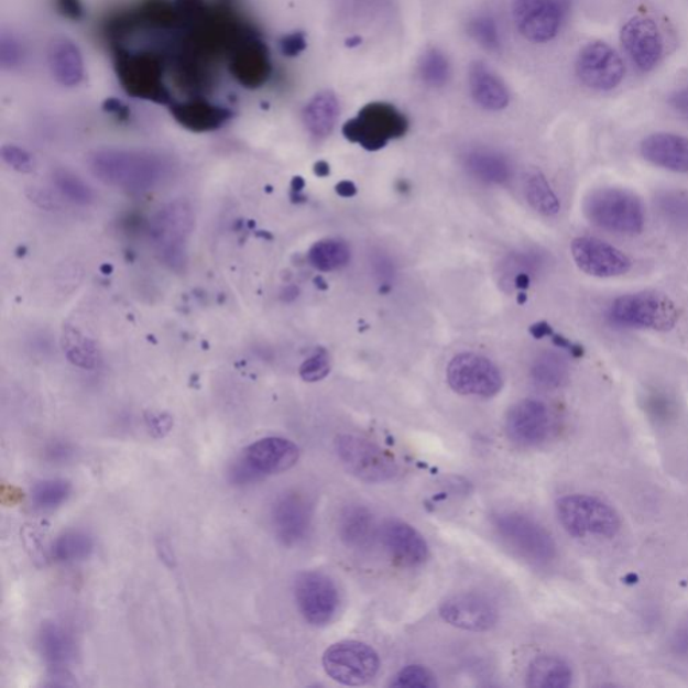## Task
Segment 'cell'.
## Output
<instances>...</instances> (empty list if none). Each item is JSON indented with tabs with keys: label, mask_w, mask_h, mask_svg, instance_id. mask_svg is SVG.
Segmentation results:
<instances>
[{
	"label": "cell",
	"mask_w": 688,
	"mask_h": 688,
	"mask_svg": "<svg viewBox=\"0 0 688 688\" xmlns=\"http://www.w3.org/2000/svg\"><path fill=\"white\" fill-rule=\"evenodd\" d=\"M72 484L64 479H48L36 483L32 490V501L36 509L51 511L68 501Z\"/></svg>",
	"instance_id": "obj_36"
},
{
	"label": "cell",
	"mask_w": 688,
	"mask_h": 688,
	"mask_svg": "<svg viewBox=\"0 0 688 688\" xmlns=\"http://www.w3.org/2000/svg\"><path fill=\"white\" fill-rule=\"evenodd\" d=\"M2 157L10 167L20 173H32L34 170V161L28 151L17 145H4L2 149Z\"/></svg>",
	"instance_id": "obj_45"
},
{
	"label": "cell",
	"mask_w": 688,
	"mask_h": 688,
	"mask_svg": "<svg viewBox=\"0 0 688 688\" xmlns=\"http://www.w3.org/2000/svg\"><path fill=\"white\" fill-rule=\"evenodd\" d=\"M382 544L395 563L405 568H416L429 557L425 538L411 525L401 521H389L381 532Z\"/></svg>",
	"instance_id": "obj_22"
},
{
	"label": "cell",
	"mask_w": 688,
	"mask_h": 688,
	"mask_svg": "<svg viewBox=\"0 0 688 688\" xmlns=\"http://www.w3.org/2000/svg\"><path fill=\"white\" fill-rule=\"evenodd\" d=\"M23 56L21 42L12 33L4 32L0 36V65L3 69H14Z\"/></svg>",
	"instance_id": "obj_44"
},
{
	"label": "cell",
	"mask_w": 688,
	"mask_h": 688,
	"mask_svg": "<svg viewBox=\"0 0 688 688\" xmlns=\"http://www.w3.org/2000/svg\"><path fill=\"white\" fill-rule=\"evenodd\" d=\"M447 379L449 386L461 395L491 398L502 391L501 370L489 358L462 352L448 364Z\"/></svg>",
	"instance_id": "obj_12"
},
{
	"label": "cell",
	"mask_w": 688,
	"mask_h": 688,
	"mask_svg": "<svg viewBox=\"0 0 688 688\" xmlns=\"http://www.w3.org/2000/svg\"><path fill=\"white\" fill-rule=\"evenodd\" d=\"M350 248L343 241L323 240L316 242L308 253L309 263L321 272H332L349 264Z\"/></svg>",
	"instance_id": "obj_34"
},
{
	"label": "cell",
	"mask_w": 688,
	"mask_h": 688,
	"mask_svg": "<svg viewBox=\"0 0 688 688\" xmlns=\"http://www.w3.org/2000/svg\"><path fill=\"white\" fill-rule=\"evenodd\" d=\"M331 361L326 350H316L313 357H309L302 364L301 376L306 382H319L330 374Z\"/></svg>",
	"instance_id": "obj_43"
},
{
	"label": "cell",
	"mask_w": 688,
	"mask_h": 688,
	"mask_svg": "<svg viewBox=\"0 0 688 688\" xmlns=\"http://www.w3.org/2000/svg\"><path fill=\"white\" fill-rule=\"evenodd\" d=\"M532 334L537 339L550 337V335L553 334V328L547 325V323L540 321L532 327Z\"/></svg>",
	"instance_id": "obj_54"
},
{
	"label": "cell",
	"mask_w": 688,
	"mask_h": 688,
	"mask_svg": "<svg viewBox=\"0 0 688 688\" xmlns=\"http://www.w3.org/2000/svg\"><path fill=\"white\" fill-rule=\"evenodd\" d=\"M673 648L677 654H688V620L686 623L681 624L677 633H675Z\"/></svg>",
	"instance_id": "obj_50"
},
{
	"label": "cell",
	"mask_w": 688,
	"mask_h": 688,
	"mask_svg": "<svg viewBox=\"0 0 688 688\" xmlns=\"http://www.w3.org/2000/svg\"><path fill=\"white\" fill-rule=\"evenodd\" d=\"M94 550V539L84 532H68L53 542L51 556L56 563H76L88 558Z\"/></svg>",
	"instance_id": "obj_35"
},
{
	"label": "cell",
	"mask_w": 688,
	"mask_h": 688,
	"mask_svg": "<svg viewBox=\"0 0 688 688\" xmlns=\"http://www.w3.org/2000/svg\"><path fill=\"white\" fill-rule=\"evenodd\" d=\"M440 616L455 629L485 632L496 625L499 612L496 605L485 596L468 592L455 594L444 601Z\"/></svg>",
	"instance_id": "obj_18"
},
{
	"label": "cell",
	"mask_w": 688,
	"mask_h": 688,
	"mask_svg": "<svg viewBox=\"0 0 688 688\" xmlns=\"http://www.w3.org/2000/svg\"><path fill=\"white\" fill-rule=\"evenodd\" d=\"M552 430L549 407L538 400H523L511 407L505 418V432L511 441L523 448L540 446Z\"/></svg>",
	"instance_id": "obj_17"
},
{
	"label": "cell",
	"mask_w": 688,
	"mask_h": 688,
	"mask_svg": "<svg viewBox=\"0 0 688 688\" xmlns=\"http://www.w3.org/2000/svg\"><path fill=\"white\" fill-rule=\"evenodd\" d=\"M571 255L583 273L597 279H612L626 275L632 261L619 248L596 237H578L571 242Z\"/></svg>",
	"instance_id": "obj_16"
},
{
	"label": "cell",
	"mask_w": 688,
	"mask_h": 688,
	"mask_svg": "<svg viewBox=\"0 0 688 688\" xmlns=\"http://www.w3.org/2000/svg\"><path fill=\"white\" fill-rule=\"evenodd\" d=\"M272 525L284 545L295 546L308 537L313 526V507L297 492L279 496L272 507Z\"/></svg>",
	"instance_id": "obj_21"
},
{
	"label": "cell",
	"mask_w": 688,
	"mask_h": 688,
	"mask_svg": "<svg viewBox=\"0 0 688 688\" xmlns=\"http://www.w3.org/2000/svg\"><path fill=\"white\" fill-rule=\"evenodd\" d=\"M339 101L331 90L313 97L303 111L304 124L310 135L323 139L330 135L337 124Z\"/></svg>",
	"instance_id": "obj_29"
},
{
	"label": "cell",
	"mask_w": 688,
	"mask_h": 688,
	"mask_svg": "<svg viewBox=\"0 0 688 688\" xmlns=\"http://www.w3.org/2000/svg\"><path fill=\"white\" fill-rule=\"evenodd\" d=\"M338 458L352 477L367 483H386L398 473L391 455L367 438L343 435L335 441Z\"/></svg>",
	"instance_id": "obj_11"
},
{
	"label": "cell",
	"mask_w": 688,
	"mask_h": 688,
	"mask_svg": "<svg viewBox=\"0 0 688 688\" xmlns=\"http://www.w3.org/2000/svg\"><path fill=\"white\" fill-rule=\"evenodd\" d=\"M47 455L52 461L68 460L72 455V449L68 444H53V446L47 449Z\"/></svg>",
	"instance_id": "obj_51"
},
{
	"label": "cell",
	"mask_w": 688,
	"mask_h": 688,
	"mask_svg": "<svg viewBox=\"0 0 688 688\" xmlns=\"http://www.w3.org/2000/svg\"><path fill=\"white\" fill-rule=\"evenodd\" d=\"M577 76L588 88L607 92L623 81L625 66L619 53L605 42H590L578 54Z\"/></svg>",
	"instance_id": "obj_15"
},
{
	"label": "cell",
	"mask_w": 688,
	"mask_h": 688,
	"mask_svg": "<svg viewBox=\"0 0 688 688\" xmlns=\"http://www.w3.org/2000/svg\"><path fill=\"white\" fill-rule=\"evenodd\" d=\"M89 166L103 184L128 193L150 192L172 173L166 157L143 150L95 151L89 156Z\"/></svg>",
	"instance_id": "obj_1"
},
{
	"label": "cell",
	"mask_w": 688,
	"mask_h": 688,
	"mask_svg": "<svg viewBox=\"0 0 688 688\" xmlns=\"http://www.w3.org/2000/svg\"><path fill=\"white\" fill-rule=\"evenodd\" d=\"M583 210L594 227L609 233L636 236L645 227V210L641 198L623 188L604 187L590 193Z\"/></svg>",
	"instance_id": "obj_4"
},
{
	"label": "cell",
	"mask_w": 688,
	"mask_h": 688,
	"mask_svg": "<svg viewBox=\"0 0 688 688\" xmlns=\"http://www.w3.org/2000/svg\"><path fill=\"white\" fill-rule=\"evenodd\" d=\"M468 81L473 100L487 111H502L509 106L507 87L485 64L473 63L468 73Z\"/></svg>",
	"instance_id": "obj_27"
},
{
	"label": "cell",
	"mask_w": 688,
	"mask_h": 688,
	"mask_svg": "<svg viewBox=\"0 0 688 688\" xmlns=\"http://www.w3.org/2000/svg\"><path fill=\"white\" fill-rule=\"evenodd\" d=\"M523 193L529 206L539 215L546 217L557 216L561 211V203L554 193L545 175L539 172H529L523 179Z\"/></svg>",
	"instance_id": "obj_32"
},
{
	"label": "cell",
	"mask_w": 688,
	"mask_h": 688,
	"mask_svg": "<svg viewBox=\"0 0 688 688\" xmlns=\"http://www.w3.org/2000/svg\"><path fill=\"white\" fill-rule=\"evenodd\" d=\"M315 172L319 176H327L328 174H330V167H328V164L326 162H319L318 164H316Z\"/></svg>",
	"instance_id": "obj_55"
},
{
	"label": "cell",
	"mask_w": 688,
	"mask_h": 688,
	"mask_svg": "<svg viewBox=\"0 0 688 688\" xmlns=\"http://www.w3.org/2000/svg\"><path fill=\"white\" fill-rule=\"evenodd\" d=\"M337 193L339 194L340 197H345V198L354 197L357 194V187L354 186V184H351V182L343 181V182H340V184L337 186Z\"/></svg>",
	"instance_id": "obj_53"
},
{
	"label": "cell",
	"mask_w": 688,
	"mask_h": 688,
	"mask_svg": "<svg viewBox=\"0 0 688 688\" xmlns=\"http://www.w3.org/2000/svg\"><path fill=\"white\" fill-rule=\"evenodd\" d=\"M621 44L638 70L651 72L663 56V36L647 17H635L621 30Z\"/></svg>",
	"instance_id": "obj_19"
},
{
	"label": "cell",
	"mask_w": 688,
	"mask_h": 688,
	"mask_svg": "<svg viewBox=\"0 0 688 688\" xmlns=\"http://www.w3.org/2000/svg\"><path fill=\"white\" fill-rule=\"evenodd\" d=\"M39 644L42 656L53 668L65 667L75 656V641L56 623L42 625Z\"/></svg>",
	"instance_id": "obj_30"
},
{
	"label": "cell",
	"mask_w": 688,
	"mask_h": 688,
	"mask_svg": "<svg viewBox=\"0 0 688 688\" xmlns=\"http://www.w3.org/2000/svg\"><path fill=\"white\" fill-rule=\"evenodd\" d=\"M566 9L565 0H514V21L525 39L544 44L561 30Z\"/></svg>",
	"instance_id": "obj_14"
},
{
	"label": "cell",
	"mask_w": 688,
	"mask_h": 688,
	"mask_svg": "<svg viewBox=\"0 0 688 688\" xmlns=\"http://www.w3.org/2000/svg\"><path fill=\"white\" fill-rule=\"evenodd\" d=\"M170 111L182 127L194 132L218 130L233 116L230 109L203 99L172 102Z\"/></svg>",
	"instance_id": "obj_24"
},
{
	"label": "cell",
	"mask_w": 688,
	"mask_h": 688,
	"mask_svg": "<svg viewBox=\"0 0 688 688\" xmlns=\"http://www.w3.org/2000/svg\"><path fill=\"white\" fill-rule=\"evenodd\" d=\"M645 161L677 174H688V138L677 133L657 132L641 144Z\"/></svg>",
	"instance_id": "obj_23"
},
{
	"label": "cell",
	"mask_w": 688,
	"mask_h": 688,
	"mask_svg": "<svg viewBox=\"0 0 688 688\" xmlns=\"http://www.w3.org/2000/svg\"><path fill=\"white\" fill-rule=\"evenodd\" d=\"M301 449L283 437H265L249 446L230 470L233 483L247 484L266 474L282 473L296 466Z\"/></svg>",
	"instance_id": "obj_6"
},
{
	"label": "cell",
	"mask_w": 688,
	"mask_h": 688,
	"mask_svg": "<svg viewBox=\"0 0 688 688\" xmlns=\"http://www.w3.org/2000/svg\"><path fill=\"white\" fill-rule=\"evenodd\" d=\"M194 212L185 200H175L156 212L150 237L164 264L178 271L186 265V247L194 229Z\"/></svg>",
	"instance_id": "obj_7"
},
{
	"label": "cell",
	"mask_w": 688,
	"mask_h": 688,
	"mask_svg": "<svg viewBox=\"0 0 688 688\" xmlns=\"http://www.w3.org/2000/svg\"><path fill=\"white\" fill-rule=\"evenodd\" d=\"M574 684V671L563 657H535L527 671V686L533 688H568Z\"/></svg>",
	"instance_id": "obj_28"
},
{
	"label": "cell",
	"mask_w": 688,
	"mask_h": 688,
	"mask_svg": "<svg viewBox=\"0 0 688 688\" xmlns=\"http://www.w3.org/2000/svg\"><path fill=\"white\" fill-rule=\"evenodd\" d=\"M103 109H106V111L109 113L119 116L120 119H125L128 113H130L124 103L116 99H109L103 102Z\"/></svg>",
	"instance_id": "obj_52"
},
{
	"label": "cell",
	"mask_w": 688,
	"mask_h": 688,
	"mask_svg": "<svg viewBox=\"0 0 688 688\" xmlns=\"http://www.w3.org/2000/svg\"><path fill=\"white\" fill-rule=\"evenodd\" d=\"M66 339V354H68L70 361L77 367L84 369H92L96 362V351L92 343L80 332L68 331L65 335Z\"/></svg>",
	"instance_id": "obj_41"
},
{
	"label": "cell",
	"mask_w": 688,
	"mask_h": 688,
	"mask_svg": "<svg viewBox=\"0 0 688 688\" xmlns=\"http://www.w3.org/2000/svg\"><path fill=\"white\" fill-rule=\"evenodd\" d=\"M47 63L52 76L64 87H76L84 80L85 68L80 48L65 36H56L47 48Z\"/></svg>",
	"instance_id": "obj_25"
},
{
	"label": "cell",
	"mask_w": 688,
	"mask_h": 688,
	"mask_svg": "<svg viewBox=\"0 0 688 688\" xmlns=\"http://www.w3.org/2000/svg\"><path fill=\"white\" fill-rule=\"evenodd\" d=\"M668 103L680 118L688 121V87L675 90V92L669 96Z\"/></svg>",
	"instance_id": "obj_48"
},
{
	"label": "cell",
	"mask_w": 688,
	"mask_h": 688,
	"mask_svg": "<svg viewBox=\"0 0 688 688\" xmlns=\"http://www.w3.org/2000/svg\"><path fill=\"white\" fill-rule=\"evenodd\" d=\"M568 363L556 352H545L533 363L532 379L535 385L547 389V391L561 387L568 381Z\"/></svg>",
	"instance_id": "obj_33"
},
{
	"label": "cell",
	"mask_w": 688,
	"mask_h": 688,
	"mask_svg": "<svg viewBox=\"0 0 688 688\" xmlns=\"http://www.w3.org/2000/svg\"><path fill=\"white\" fill-rule=\"evenodd\" d=\"M493 526L505 544L527 561L547 565L556 559V540L532 517L520 513L501 514L493 520Z\"/></svg>",
	"instance_id": "obj_9"
},
{
	"label": "cell",
	"mask_w": 688,
	"mask_h": 688,
	"mask_svg": "<svg viewBox=\"0 0 688 688\" xmlns=\"http://www.w3.org/2000/svg\"><path fill=\"white\" fill-rule=\"evenodd\" d=\"M466 166L474 178L485 184L501 185L511 176V166L507 160L498 152L477 150L466 157Z\"/></svg>",
	"instance_id": "obj_31"
},
{
	"label": "cell",
	"mask_w": 688,
	"mask_h": 688,
	"mask_svg": "<svg viewBox=\"0 0 688 688\" xmlns=\"http://www.w3.org/2000/svg\"><path fill=\"white\" fill-rule=\"evenodd\" d=\"M468 34L485 51L498 53L502 48V36L499 26L491 15L480 14L468 22Z\"/></svg>",
	"instance_id": "obj_39"
},
{
	"label": "cell",
	"mask_w": 688,
	"mask_h": 688,
	"mask_svg": "<svg viewBox=\"0 0 688 688\" xmlns=\"http://www.w3.org/2000/svg\"><path fill=\"white\" fill-rule=\"evenodd\" d=\"M647 407L655 416H666L669 412V401L666 395L654 392L648 395Z\"/></svg>",
	"instance_id": "obj_49"
},
{
	"label": "cell",
	"mask_w": 688,
	"mask_h": 688,
	"mask_svg": "<svg viewBox=\"0 0 688 688\" xmlns=\"http://www.w3.org/2000/svg\"><path fill=\"white\" fill-rule=\"evenodd\" d=\"M295 597L303 618L310 625L325 626L337 616L339 590L331 578L320 571H306L298 576Z\"/></svg>",
	"instance_id": "obj_13"
},
{
	"label": "cell",
	"mask_w": 688,
	"mask_h": 688,
	"mask_svg": "<svg viewBox=\"0 0 688 688\" xmlns=\"http://www.w3.org/2000/svg\"><path fill=\"white\" fill-rule=\"evenodd\" d=\"M556 513L565 532L575 538L611 539L621 529L618 511L602 499L587 493H570L559 498Z\"/></svg>",
	"instance_id": "obj_2"
},
{
	"label": "cell",
	"mask_w": 688,
	"mask_h": 688,
	"mask_svg": "<svg viewBox=\"0 0 688 688\" xmlns=\"http://www.w3.org/2000/svg\"><path fill=\"white\" fill-rule=\"evenodd\" d=\"M229 70L243 88L263 87L272 75L270 48L258 35L248 36L231 51Z\"/></svg>",
	"instance_id": "obj_20"
},
{
	"label": "cell",
	"mask_w": 688,
	"mask_h": 688,
	"mask_svg": "<svg viewBox=\"0 0 688 688\" xmlns=\"http://www.w3.org/2000/svg\"><path fill=\"white\" fill-rule=\"evenodd\" d=\"M380 665L375 649L357 641L335 643L323 655V667L328 677L345 686L370 684L379 674Z\"/></svg>",
	"instance_id": "obj_10"
},
{
	"label": "cell",
	"mask_w": 688,
	"mask_h": 688,
	"mask_svg": "<svg viewBox=\"0 0 688 688\" xmlns=\"http://www.w3.org/2000/svg\"><path fill=\"white\" fill-rule=\"evenodd\" d=\"M279 47L285 57H297L306 51L307 36L303 32L290 33L279 41Z\"/></svg>",
	"instance_id": "obj_46"
},
{
	"label": "cell",
	"mask_w": 688,
	"mask_h": 688,
	"mask_svg": "<svg viewBox=\"0 0 688 688\" xmlns=\"http://www.w3.org/2000/svg\"><path fill=\"white\" fill-rule=\"evenodd\" d=\"M656 207L666 222L674 228L688 230V194L679 192L662 193L656 198Z\"/></svg>",
	"instance_id": "obj_37"
},
{
	"label": "cell",
	"mask_w": 688,
	"mask_h": 688,
	"mask_svg": "<svg viewBox=\"0 0 688 688\" xmlns=\"http://www.w3.org/2000/svg\"><path fill=\"white\" fill-rule=\"evenodd\" d=\"M409 121L397 108L387 102H370L354 119L343 125V135L350 142L369 151H379L393 139L404 136Z\"/></svg>",
	"instance_id": "obj_8"
},
{
	"label": "cell",
	"mask_w": 688,
	"mask_h": 688,
	"mask_svg": "<svg viewBox=\"0 0 688 688\" xmlns=\"http://www.w3.org/2000/svg\"><path fill=\"white\" fill-rule=\"evenodd\" d=\"M54 184L61 194L78 205H89L94 200V192L85 182L68 170H57L54 173Z\"/></svg>",
	"instance_id": "obj_40"
},
{
	"label": "cell",
	"mask_w": 688,
	"mask_h": 688,
	"mask_svg": "<svg viewBox=\"0 0 688 688\" xmlns=\"http://www.w3.org/2000/svg\"><path fill=\"white\" fill-rule=\"evenodd\" d=\"M397 688H435L437 679L429 668L424 666H406L395 675L391 684Z\"/></svg>",
	"instance_id": "obj_42"
},
{
	"label": "cell",
	"mask_w": 688,
	"mask_h": 688,
	"mask_svg": "<svg viewBox=\"0 0 688 688\" xmlns=\"http://www.w3.org/2000/svg\"><path fill=\"white\" fill-rule=\"evenodd\" d=\"M679 314L671 298L656 292H636L613 301L607 320L624 330L669 331L677 326Z\"/></svg>",
	"instance_id": "obj_3"
},
{
	"label": "cell",
	"mask_w": 688,
	"mask_h": 688,
	"mask_svg": "<svg viewBox=\"0 0 688 688\" xmlns=\"http://www.w3.org/2000/svg\"><path fill=\"white\" fill-rule=\"evenodd\" d=\"M114 70L128 95L163 106L173 102L172 92L164 84V66L160 54L118 47L114 52Z\"/></svg>",
	"instance_id": "obj_5"
},
{
	"label": "cell",
	"mask_w": 688,
	"mask_h": 688,
	"mask_svg": "<svg viewBox=\"0 0 688 688\" xmlns=\"http://www.w3.org/2000/svg\"><path fill=\"white\" fill-rule=\"evenodd\" d=\"M419 76L432 88H441L449 80L450 65L446 54L438 48H429L419 61Z\"/></svg>",
	"instance_id": "obj_38"
},
{
	"label": "cell",
	"mask_w": 688,
	"mask_h": 688,
	"mask_svg": "<svg viewBox=\"0 0 688 688\" xmlns=\"http://www.w3.org/2000/svg\"><path fill=\"white\" fill-rule=\"evenodd\" d=\"M339 538L352 550H367L376 538L373 514L361 504L347 505L338 520Z\"/></svg>",
	"instance_id": "obj_26"
},
{
	"label": "cell",
	"mask_w": 688,
	"mask_h": 688,
	"mask_svg": "<svg viewBox=\"0 0 688 688\" xmlns=\"http://www.w3.org/2000/svg\"><path fill=\"white\" fill-rule=\"evenodd\" d=\"M54 3L59 14L70 21H81L85 15L81 0H54Z\"/></svg>",
	"instance_id": "obj_47"
}]
</instances>
